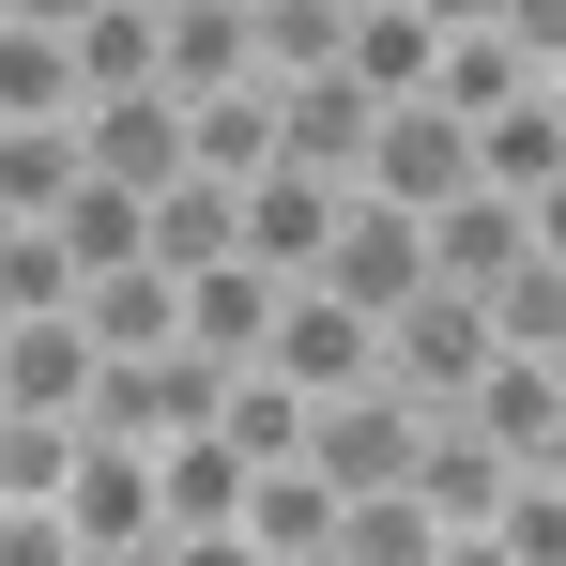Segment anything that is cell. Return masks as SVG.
Segmentation results:
<instances>
[{"label": "cell", "instance_id": "6da1fadb", "mask_svg": "<svg viewBox=\"0 0 566 566\" xmlns=\"http://www.w3.org/2000/svg\"><path fill=\"white\" fill-rule=\"evenodd\" d=\"M413 444H429V413H413L398 382H353V398H306V474H322L337 505H368V490H413Z\"/></svg>", "mask_w": 566, "mask_h": 566}, {"label": "cell", "instance_id": "7a4b0ae2", "mask_svg": "<svg viewBox=\"0 0 566 566\" xmlns=\"http://www.w3.org/2000/svg\"><path fill=\"white\" fill-rule=\"evenodd\" d=\"M353 199H382V214H444V199H474V123H444V107H382L368 123V169H353Z\"/></svg>", "mask_w": 566, "mask_h": 566}, {"label": "cell", "instance_id": "3957f363", "mask_svg": "<svg viewBox=\"0 0 566 566\" xmlns=\"http://www.w3.org/2000/svg\"><path fill=\"white\" fill-rule=\"evenodd\" d=\"M382 382H398L413 413H460L474 382H490V322H474L460 291H413V306L382 322Z\"/></svg>", "mask_w": 566, "mask_h": 566}, {"label": "cell", "instance_id": "277c9868", "mask_svg": "<svg viewBox=\"0 0 566 566\" xmlns=\"http://www.w3.org/2000/svg\"><path fill=\"white\" fill-rule=\"evenodd\" d=\"M306 291H337L353 322H398V306L429 291V230H413V214H382V199H353V214H337V245H322V276H306Z\"/></svg>", "mask_w": 566, "mask_h": 566}, {"label": "cell", "instance_id": "5b68a950", "mask_svg": "<svg viewBox=\"0 0 566 566\" xmlns=\"http://www.w3.org/2000/svg\"><path fill=\"white\" fill-rule=\"evenodd\" d=\"M261 368H276L291 398H353V382H382V322H353L337 291H276V337H261Z\"/></svg>", "mask_w": 566, "mask_h": 566}, {"label": "cell", "instance_id": "8992f818", "mask_svg": "<svg viewBox=\"0 0 566 566\" xmlns=\"http://www.w3.org/2000/svg\"><path fill=\"white\" fill-rule=\"evenodd\" d=\"M77 169L123 185V199L185 185V93H93V107H77Z\"/></svg>", "mask_w": 566, "mask_h": 566}, {"label": "cell", "instance_id": "52a82bcc", "mask_svg": "<svg viewBox=\"0 0 566 566\" xmlns=\"http://www.w3.org/2000/svg\"><path fill=\"white\" fill-rule=\"evenodd\" d=\"M505 490H521V460H505L474 413H429V444H413V505H429L444 536H490V521H505Z\"/></svg>", "mask_w": 566, "mask_h": 566}, {"label": "cell", "instance_id": "ba28073f", "mask_svg": "<svg viewBox=\"0 0 566 566\" xmlns=\"http://www.w3.org/2000/svg\"><path fill=\"white\" fill-rule=\"evenodd\" d=\"M62 536H77V552H154V444H93V429H77Z\"/></svg>", "mask_w": 566, "mask_h": 566}, {"label": "cell", "instance_id": "9c48e42d", "mask_svg": "<svg viewBox=\"0 0 566 566\" xmlns=\"http://www.w3.org/2000/svg\"><path fill=\"white\" fill-rule=\"evenodd\" d=\"M337 214H353V185H322V169H261V185H245V261L306 291L322 245H337Z\"/></svg>", "mask_w": 566, "mask_h": 566}, {"label": "cell", "instance_id": "30bf717a", "mask_svg": "<svg viewBox=\"0 0 566 566\" xmlns=\"http://www.w3.org/2000/svg\"><path fill=\"white\" fill-rule=\"evenodd\" d=\"M107 353L77 337V322H0V413H46V429H77L93 413Z\"/></svg>", "mask_w": 566, "mask_h": 566}, {"label": "cell", "instance_id": "8fae6325", "mask_svg": "<svg viewBox=\"0 0 566 566\" xmlns=\"http://www.w3.org/2000/svg\"><path fill=\"white\" fill-rule=\"evenodd\" d=\"M77 337H93L107 368H154V353H185V276H154V261L93 276V291H77Z\"/></svg>", "mask_w": 566, "mask_h": 566}, {"label": "cell", "instance_id": "7c38bea8", "mask_svg": "<svg viewBox=\"0 0 566 566\" xmlns=\"http://www.w3.org/2000/svg\"><path fill=\"white\" fill-rule=\"evenodd\" d=\"M138 261H154V276H214V261H245V199L230 185H154L138 199Z\"/></svg>", "mask_w": 566, "mask_h": 566}, {"label": "cell", "instance_id": "4fadbf2b", "mask_svg": "<svg viewBox=\"0 0 566 566\" xmlns=\"http://www.w3.org/2000/svg\"><path fill=\"white\" fill-rule=\"evenodd\" d=\"M154 93H261V46H245V15L230 0H185V15H154Z\"/></svg>", "mask_w": 566, "mask_h": 566}, {"label": "cell", "instance_id": "5bb4252c", "mask_svg": "<svg viewBox=\"0 0 566 566\" xmlns=\"http://www.w3.org/2000/svg\"><path fill=\"white\" fill-rule=\"evenodd\" d=\"M413 230H429V291H460V306H474L490 276H521V261H536V245H521V199H490V185L444 199V214H413Z\"/></svg>", "mask_w": 566, "mask_h": 566}, {"label": "cell", "instance_id": "9a60e30c", "mask_svg": "<svg viewBox=\"0 0 566 566\" xmlns=\"http://www.w3.org/2000/svg\"><path fill=\"white\" fill-rule=\"evenodd\" d=\"M276 291H291V276H261V261H214V276H185V353H199V368H261Z\"/></svg>", "mask_w": 566, "mask_h": 566}, {"label": "cell", "instance_id": "2e32d148", "mask_svg": "<svg viewBox=\"0 0 566 566\" xmlns=\"http://www.w3.org/2000/svg\"><path fill=\"white\" fill-rule=\"evenodd\" d=\"M368 123H382V107L353 93V77H306V93H276V169L353 185V169H368Z\"/></svg>", "mask_w": 566, "mask_h": 566}, {"label": "cell", "instance_id": "e0dca14e", "mask_svg": "<svg viewBox=\"0 0 566 566\" xmlns=\"http://www.w3.org/2000/svg\"><path fill=\"white\" fill-rule=\"evenodd\" d=\"M154 536H245V460L199 429V444H154Z\"/></svg>", "mask_w": 566, "mask_h": 566}, {"label": "cell", "instance_id": "ac0fdd59", "mask_svg": "<svg viewBox=\"0 0 566 566\" xmlns=\"http://www.w3.org/2000/svg\"><path fill=\"white\" fill-rule=\"evenodd\" d=\"M429 107H444V123H474V138H490V123H505V107H536V62H521V46H505V31H444V62H429Z\"/></svg>", "mask_w": 566, "mask_h": 566}, {"label": "cell", "instance_id": "d6986e66", "mask_svg": "<svg viewBox=\"0 0 566 566\" xmlns=\"http://www.w3.org/2000/svg\"><path fill=\"white\" fill-rule=\"evenodd\" d=\"M185 169L245 199L261 169H276V93H199V107H185Z\"/></svg>", "mask_w": 566, "mask_h": 566}, {"label": "cell", "instance_id": "ffe728a7", "mask_svg": "<svg viewBox=\"0 0 566 566\" xmlns=\"http://www.w3.org/2000/svg\"><path fill=\"white\" fill-rule=\"evenodd\" d=\"M245 536H261V566H306V552H337V490H322L306 460L245 474Z\"/></svg>", "mask_w": 566, "mask_h": 566}, {"label": "cell", "instance_id": "44dd1931", "mask_svg": "<svg viewBox=\"0 0 566 566\" xmlns=\"http://www.w3.org/2000/svg\"><path fill=\"white\" fill-rule=\"evenodd\" d=\"M214 444L245 474H276V460H306V398H291L276 368H230V398H214Z\"/></svg>", "mask_w": 566, "mask_h": 566}, {"label": "cell", "instance_id": "7402d4cb", "mask_svg": "<svg viewBox=\"0 0 566 566\" xmlns=\"http://www.w3.org/2000/svg\"><path fill=\"white\" fill-rule=\"evenodd\" d=\"M62 199H77V123H0V214L46 230Z\"/></svg>", "mask_w": 566, "mask_h": 566}, {"label": "cell", "instance_id": "603a6c76", "mask_svg": "<svg viewBox=\"0 0 566 566\" xmlns=\"http://www.w3.org/2000/svg\"><path fill=\"white\" fill-rule=\"evenodd\" d=\"M460 413L490 429V444H505V460H536V444L566 429V382H552V368H521V353H490V382H474Z\"/></svg>", "mask_w": 566, "mask_h": 566}, {"label": "cell", "instance_id": "cb8c5ba5", "mask_svg": "<svg viewBox=\"0 0 566 566\" xmlns=\"http://www.w3.org/2000/svg\"><path fill=\"white\" fill-rule=\"evenodd\" d=\"M0 123H77V46L0 15Z\"/></svg>", "mask_w": 566, "mask_h": 566}, {"label": "cell", "instance_id": "d4e9b609", "mask_svg": "<svg viewBox=\"0 0 566 566\" xmlns=\"http://www.w3.org/2000/svg\"><path fill=\"white\" fill-rule=\"evenodd\" d=\"M444 552V521L413 505V490H368V505H337V566H429Z\"/></svg>", "mask_w": 566, "mask_h": 566}, {"label": "cell", "instance_id": "484cf974", "mask_svg": "<svg viewBox=\"0 0 566 566\" xmlns=\"http://www.w3.org/2000/svg\"><path fill=\"white\" fill-rule=\"evenodd\" d=\"M474 185H490V199H536V185H566V138H552V107H505V123L474 138Z\"/></svg>", "mask_w": 566, "mask_h": 566}, {"label": "cell", "instance_id": "4316f807", "mask_svg": "<svg viewBox=\"0 0 566 566\" xmlns=\"http://www.w3.org/2000/svg\"><path fill=\"white\" fill-rule=\"evenodd\" d=\"M0 322H77V261L46 230H0Z\"/></svg>", "mask_w": 566, "mask_h": 566}, {"label": "cell", "instance_id": "83f0119b", "mask_svg": "<svg viewBox=\"0 0 566 566\" xmlns=\"http://www.w3.org/2000/svg\"><path fill=\"white\" fill-rule=\"evenodd\" d=\"M62 474H77V429L0 413V505H62Z\"/></svg>", "mask_w": 566, "mask_h": 566}, {"label": "cell", "instance_id": "f1b7e54d", "mask_svg": "<svg viewBox=\"0 0 566 566\" xmlns=\"http://www.w3.org/2000/svg\"><path fill=\"white\" fill-rule=\"evenodd\" d=\"M93 93H154V15L107 0L93 31H77V107H93Z\"/></svg>", "mask_w": 566, "mask_h": 566}, {"label": "cell", "instance_id": "f546056e", "mask_svg": "<svg viewBox=\"0 0 566 566\" xmlns=\"http://www.w3.org/2000/svg\"><path fill=\"white\" fill-rule=\"evenodd\" d=\"M490 552H505V566H566V505L536 490V474L505 490V521H490Z\"/></svg>", "mask_w": 566, "mask_h": 566}, {"label": "cell", "instance_id": "4dcf8cb0", "mask_svg": "<svg viewBox=\"0 0 566 566\" xmlns=\"http://www.w3.org/2000/svg\"><path fill=\"white\" fill-rule=\"evenodd\" d=\"M490 31H505V46H521L536 77H552V62H566V0H490Z\"/></svg>", "mask_w": 566, "mask_h": 566}, {"label": "cell", "instance_id": "1f68e13d", "mask_svg": "<svg viewBox=\"0 0 566 566\" xmlns=\"http://www.w3.org/2000/svg\"><path fill=\"white\" fill-rule=\"evenodd\" d=\"M0 566H77V536H62V505H0Z\"/></svg>", "mask_w": 566, "mask_h": 566}, {"label": "cell", "instance_id": "d6a6232c", "mask_svg": "<svg viewBox=\"0 0 566 566\" xmlns=\"http://www.w3.org/2000/svg\"><path fill=\"white\" fill-rule=\"evenodd\" d=\"M154 566H261V536H154Z\"/></svg>", "mask_w": 566, "mask_h": 566}, {"label": "cell", "instance_id": "836d02e7", "mask_svg": "<svg viewBox=\"0 0 566 566\" xmlns=\"http://www.w3.org/2000/svg\"><path fill=\"white\" fill-rule=\"evenodd\" d=\"M0 15H15V31H62V46H77V31H93L107 0H0Z\"/></svg>", "mask_w": 566, "mask_h": 566}, {"label": "cell", "instance_id": "e575fe53", "mask_svg": "<svg viewBox=\"0 0 566 566\" xmlns=\"http://www.w3.org/2000/svg\"><path fill=\"white\" fill-rule=\"evenodd\" d=\"M521 245H536V261H566V185H536V199H521Z\"/></svg>", "mask_w": 566, "mask_h": 566}, {"label": "cell", "instance_id": "d590c367", "mask_svg": "<svg viewBox=\"0 0 566 566\" xmlns=\"http://www.w3.org/2000/svg\"><path fill=\"white\" fill-rule=\"evenodd\" d=\"M398 15H429V31H490V0H398Z\"/></svg>", "mask_w": 566, "mask_h": 566}, {"label": "cell", "instance_id": "8d00e7d4", "mask_svg": "<svg viewBox=\"0 0 566 566\" xmlns=\"http://www.w3.org/2000/svg\"><path fill=\"white\" fill-rule=\"evenodd\" d=\"M521 474H536V490H552V505H566V429H552V444H536V460H521Z\"/></svg>", "mask_w": 566, "mask_h": 566}, {"label": "cell", "instance_id": "74e56055", "mask_svg": "<svg viewBox=\"0 0 566 566\" xmlns=\"http://www.w3.org/2000/svg\"><path fill=\"white\" fill-rule=\"evenodd\" d=\"M429 566H505V552H490V536H444V552H429Z\"/></svg>", "mask_w": 566, "mask_h": 566}, {"label": "cell", "instance_id": "f35d334b", "mask_svg": "<svg viewBox=\"0 0 566 566\" xmlns=\"http://www.w3.org/2000/svg\"><path fill=\"white\" fill-rule=\"evenodd\" d=\"M536 107H552V138H566V62H552V77H536Z\"/></svg>", "mask_w": 566, "mask_h": 566}, {"label": "cell", "instance_id": "ab89813d", "mask_svg": "<svg viewBox=\"0 0 566 566\" xmlns=\"http://www.w3.org/2000/svg\"><path fill=\"white\" fill-rule=\"evenodd\" d=\"M77 566H154V552H77Z\"/></svg>", "mask_w": 566, "mask_h": 566}, {"label": "cell", "instance_id": "60d3db41", "mask_svg": "<svg viewBox=\"0 0 566 566\" xmlns=\"http://www.w3.org/2000/svg\"><path fill=\"white\" fill-rule=\"evenodd\" d=\"M123 15H185V0H123Z\"/></svg>", "mask_w": 566, "mask_h": 566}, {"label": "cell", "instance_id": "b9f144b4", "mask_svg": "<svg viewBox=\"0 0 566 566\" xmlns=\"http://www.w3.org/2000/svg\"><path fill=\"white\" fill-rule=\"evenodd\" d=\"M337 15H368V0H337Z\"/></svg>", "mask_w": 566, "mask_h": 566}, {"label": "cell", "instance_id": "7bdbcfd3", "mask_svg": "<svg viewBox=\"0 0 566 566\" xmlns=\"http://www.w3.org/2000/svg\"><path fill=\"white\" fill-rule=\"evenodd\" d=\"M230 15H261V0H230Z\"/></svg>", "mask_w": 566, "mask_h": 566}, {"label": "cell", "instance_id": "ee69618b", "mask_svg": "<svg viewBox=\"0 0 566 566\" xmlns=\"http://www.w3.org/2000/svg\"><path fill=\"white\" fill-rule=\"evenodd\" d=\"M306 566H337V552H306Z\"/></svg>", "mask_w": 566, "mask_h": 566}, {"label": "cell", "instance_id": "f6af8a7d", "mask_svg": "<svg viewBox=\"0 0 566 566\" xmlns=\"http://www.w3.org/2000/svg\"><path fill=\"white\" fill-rule=\"evenodd\" d=\"M552 382H566V353H552Z\"/></svg>", "mask_w": 566, "mask_h": 566}]
</instances>
